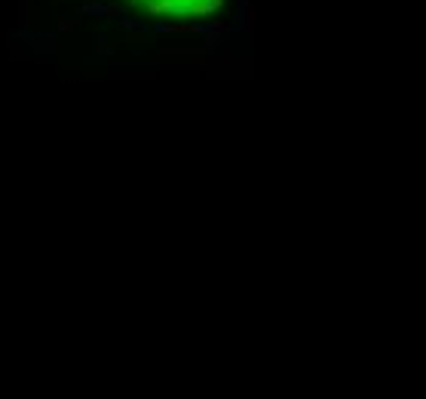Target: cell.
<instances>
[{"mask_svg":"<svg viewBox=\"0 0 426 399\" xmlns=\"http://www.w3.org/2000/svg\"><path fill=\"white\" fill-rule=\"evenodd\" d=\"M153 15H203L212 12L221 0H135Z\"/></svg>","mask_w":426,"mask_h":399,"instance_id":"1","label":"cell"}]
</instances>
